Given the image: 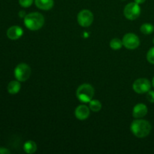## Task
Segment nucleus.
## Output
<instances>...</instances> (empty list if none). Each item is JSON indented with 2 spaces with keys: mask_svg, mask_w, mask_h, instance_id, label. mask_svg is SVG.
<instances>
[{
  "mask_svg": "<svg viewBox=\"0 0 154 154\" xmlns=\"http://www.w3.org/2000/svg\"><path fill=\"white\" fill-rule=\"evenodd\" d=\"M130 129L131 132L135 137L143 138L147 137L150 133L152 126L147 120L136 119L131 123Z\"/></svg>",
  "mask_w": 154,
  "mask_h": 154,
  "instance_id": "obj_1",
  "label": "nucleus"
},
{
  "mask_svg": "<svg viewBox=\"0 0 154 154\" xmlns=\"http://www.w3.org/2000/svg\"><path fill=\"white\" fill-rule=\"evenodd\" d=\"M24 24L28 29L37 31L42 29L45 24V17L38 12H32L24 17Z\"/></svg>",
  "mask_w": 154,
  "mask_h": 154,
  "instance_id": "obj_2",
  "label": "nucleus"
},
{
  "mask_svg": "<svg viewBox=\"0 0 154 154\" xmlns=\"http://www.w3.org/2000/svg\"><path fill=\"white\" fill-rule=\"evenodd\" d=\"M95 90L92 85L89 84H81L78 87L76 91V96L80 102L89 103L94 96Z\"/></svg>",
  "mask_w": 154,
  "mask_h": 154,
  "instance_id": "obj_3",
  "label": "nucleus"
},
{
  "mask_svg": "<svg viewBox=\"0 0 154 154\" xmlns=\"http://www.w3.org/2000/svg\"><path fill=\"white\" fill-rule=\"evenodd\" d=\"M14 76L20 82H24L29 78L31 75V68L26 63H20L14 69Z\"/></svg>",
  "mask_w": 154,
  "mask_h": 154,
  "instance_id": "obj_4",
  "label": "nucleus"
},
{
  "mask_svg": "<svg viewBox=\"0 0 154 154\" xmlns=\"http://www.w3.org/2000/svg\"><path fill=\"white\" fill-rule=\"evenodd\" d=\"M125 17L129 20H136L141 14V8L136 2H130L126 5L123 10Z\"/></svg>",
  "mask_w": 154,
  "mask_h": 154,
  "instance_id": "obj_5",
  "label": "nucleus"
},
{
  "mask_svg": "<svg viewBox=\"0 0 154 154\" xmlns=\"http://www.w3.org/2000/svg\"><path fill=\"white\" fill-rule=\"evenodd\" d=\"M77 20H78V24L81 26L88 27L93 23V20H94V16L90 10L84 9L78 13Z\"/></svg>",
  "mask_w": 154,
  "mask_h": 154,
  "instance_id": "obj_6",
  "label": "nucleus"
},
{
  "mask_svg": "<svg viewBox=\"0 0 154 154\" xmlns=\"http://www.w3.org/2000/svg\"><path fill=\"white\" fill-rule=\"evenodd\" d=\"M132 88L135 93L138 94L146 93L151 88V84L147 78H138L134 81Z\"/></svg>",
  "mask_w": 154,
  "mask_h": 154,
  "instance_id": "obj_7",
  "label": "nucleus"
},
{
  "mask_svg": "<svg viewBox=\"0 0 154 154\" xmlns=\"http://www.w3.org/2000/svg\"><path fill=\"white\" fill-rule=\"evenodd\" d=\"M123 45L126 48L129 50H134L138 48L140 45V40L138 35L134 33H127L123 36Z\"/></svg>",
  "mask_w": 154,
  "mask_h": 154,
  "instance_id": "obj_8",
  "label": "nucleus"
},
{
  "mask_svg": "<svg viewBox=\"0 0 154 154\" xmlns=\"http://www.w3.org/2000/svg\"><path fill=\"white\" fill-rule=\"evenodd\" d=\"M90 108L85 105H80L75 108V115L79 120H85L90 116Z\"/></svg>",
  "mask_w": 154,
  "mask_h": 154,
  "instance_id": "obj_9",
  "label": "nucleus"
},
{
  "mask_svg": "<svg viewBox=\"0 0 154 154\" xmlns=\"http://www.w3.org/2000/svg\"><path fill=\"white\" fill-rule=\"evenodd\" d=\"M6 34H7L8 38L11 40H17L23 35V30L19 26H12L9 27Z\"/></svg>",
  "mask_w": 154,
  "mask_h": 154,
  "instance_id": "obj_10",
  "label": "nucleus"
},
{
  "mask_svg": "<svg viewBox=\"0 0 154 154\" xmlns=\"http://www.w3.org/2000/svg\"><path fill=\"white\" fill-rule=\"evenodd\" d=\"M147 111H148V109H147V107L146 106V105L143 103H138L135 105L133 108L132 116H133L134 118L136 119L142 118L147 115Z\"/></svg>",
  "mask_w": 154,
  "mask_h": 154,
  "instance_id": "obj_11",
  "label": "nucleus"
},
{
  "mask_svg": "<svg viewBox=\"0 0 154 154\" xmlns=\"http://www.w3.org/2000/svg\"><path fill=\"white\" fill-rule=\"evenodd\" d=\"M35 4L38 8L43 11H49L54 7V0H35Z\"/></svg>",
  "mask_w": 154,
  "mask_h": 154,
  "instance_id": "obj_12",
  "label": "nucleus"
},
{
  "mask_svg": "<svg viewBox=\"0 0 154 154\" xmlns=\"http://www.w3.org/2000/svg\"><path fill=\"white\" fill-rule=\"evenodd\" d=\"M21 85L19 81H12L9 82L8 85V92L10 93L11 95H15L18 93L20 90Z\"/></svg>",
  "mask_w": 154,
  "mask_h": 154,
  "instance_id": "obj_13",
  "label": "nucleus"
},
{
  "mask_svg": "<svg viewBox=\"0 0 154 154\" xmlns=\"http://www.w3.org/2000/svg\"><path fill=\"white\" fill-rule=\"evenodd\" d=\"M23 150L26 153L32 154L37 150V144L35 141H31V140L27 141L24 143Z\"/></svg>",
  "mask_w": 154,
  "mask_h": 154,
  "instance_id": "obj_14",
  "label": "nucleus"
},
{
  "mask_svg": "<svg viewBox=\"0 0 154 154\" xmlns=\"http://www.w3.org/2000/svg\"><path fill=\"white\" fill-rule=\"evenodd\" d=\"M102 103L97 99H92L89 102V108H90V111H93V112H99L102 109Z\"/></svg>",
  "mask_w": 154,
  "mask_h": 154,
  "instance_id": "obj_15",
  "label": "nucleus"
},
{
  "mask_svg": "<svg viewBox=\"0 0 154 154\" xmlns=\"http://www.w3.org/2000/svg\"><path fill=\"white\" fill-rule=\"evenodd\" d=\"M123 46V41L120 40L118 38H114L111 39V41L110 42V47L111 49L114 50V51L120 50Z\"/></svg>",
  "mask_w": 154,
  "mask_h": 154,
  "instance_id": "obj_16",
  "label": "nucleus"
},
{
  "mask_svg": "<svg viewBox=\"0 0 154 154\" xmlns=\"http://www.w3.org/2000/svg\"><path fill=\"white\" fill-rule=\"evenodd\" d=\"M141 32L144 35H150L154 30V27L150 23H144L141 26L140 28Z\"/></svg>",
  "mask_w": 154,
  "mask_h": 154,
  "instance_id": "obj_17",
  "label": "nucleus"
},
{
  "mask_svg": "<svg viewBox=\"0 0 154 154\" xmlns=\"http://www.w3.org/2000/svg\"><path fill=\"white\" fill-rule=\"evenodd\" d=\"M147 60L151 64L154 65V47L150 48L147 54Z\"/></svg>",
  "mask_w": 154,
  "mask_h": 154,
  "instance_id": "obj_18",
  "label": "nucleus"
},
{
  "mask_svg": "<svg viewBox=\"0 0 154 154\" xmlns=\"http://www.w3.org/2000/svg\"><path fill=\"white\" fill-rule=\"evenodd\" d=\"M35 0H19V4L23 8H29L32 5Z\"/></svg>",
  "mask_w": 154,
  "mask_h": 154,
  "instance_id": "obj_19",
  "label": "nucleus"
},
{
  "mask_svg": "<svg viewBox=\"0 0 154 154\" xmlns=\"http://www.w3.org/2000/svg\"><path fill=\"white\" fill-rule=\"evenodd\" d=\"M147 99L151 103H154V91L149 90L147 93Z\"/></svg>",
  "mask_w": 154,
  "mask_h": 154,
  "instance_id": "obj_20",
  "label": "nucleus"
},
{
  "mask_svg": "<svg viewBox=\"0 0 154 154\" xmlns=\"http://www.w3.org/2000/svg\"><path fill=\"white\" fill-rule=\"evenodd\" d=\"M11 152L8 149L5 147H0V154H9Z\"/></svg>",
  "mask_w": 154,
  "mask_h": 154,
  "instance_id": "obj_21",
  "label": "nucleus"
},
{
  "mask_svg": "<svg viewBox=\"0 0 154 154\" xmlns=\"http://www.w3.org/2000/svg\"><path fill=\"white\" fill-rule=\"evenodd\" d=\"M19 14V16H20V17H21V18H24L26 17V12L25 11H20L19 12V14Z\"/></svg>",
  "mask_w": 154,
  "mask_h": 154,
  "instance_id": "obj_22",
  "label": "nucleus"
},
{
  "mask_svg": "<svg viewBox=\"0 0 154 154\" xmlns=\"http://www.w3.org/2000/svg\"><path fill=\"white\" fill-rule=\"evenodd\" d=\"M146 0H135V2L138 3V4H143L144 2H145Z\"/></svg>",
  "mask_w": 154,
  "mask_h": 154,
  "instance_id": "obj_23",
  "label": "nucleus"
},
{
  "mask_svg": "<svg viewBox=\"0 0 154 154\" xmlns=\"http://www.w3.org/2000/svg\"><path fill=\"white\" fill-rule=\"evenodd\" d=\"M152 84H153V87H154V77L153 78V81H152Z\"/></svg>",
  "mask_w": 154,
  "mask_h": 154,
  "instance_id": "obj_24",
  "label": "nucleus"
},
{
  "mask_svg": "<svg viewBox=\"0 0 154 154\" xmlns=\"http://www.w3.org/2000/svg\"><path fill=\"white\" fill-rule=\"evenodd\" d=\"M153 45H154V38H153Z\"/></svg>",
  "mask_w": 154,
  "mask_h": 154,
  "instance_id": "obj_25",
  "label": "nucleus"
}]
</instances>
